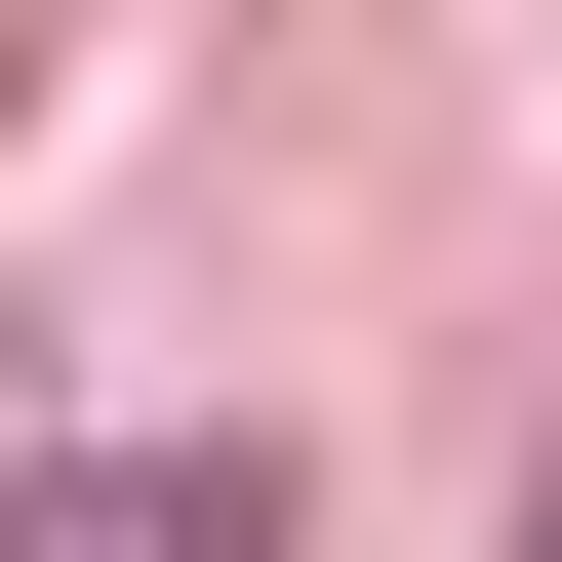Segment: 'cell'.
Returning <instances> with one entry per match:
<instances>
[{"label":"cell","mask_w":562,"mask_h":562,"mask_svg":"<svg viewBox=\"0 0 562 562\" xmlns=\"http://www.w3.org/2000/svg\"><path fill=\"white\" fill-rule=\"evenodd\" d=\"M0 562H281V442H41Z\"/></svg>","instance_id":"cell-1"},{"label":"cell","mask_w":562,"mask_h":562,"mask_svg":"<svg viewBox=\"0 0 562 562\" xmlns=\"http://www.w3.org/2000/svg\"><path fill=\"white\" fill-rule=\"evenodd\" d=\"M522 562H562V482H522Z\"/></svg>","instance_id":"cell-2"}]
</instances>
